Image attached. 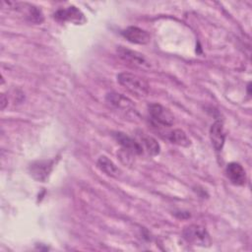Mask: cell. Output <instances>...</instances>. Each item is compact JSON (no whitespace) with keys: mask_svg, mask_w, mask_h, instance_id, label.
Listing matches in <instances>:
<instances>
[{"mask_svg":"<svg viewBox=\"0 0 252 252\" xmlns=\"http://www.w3.org/2000/svg\"><path fill=\"white\" fill-rule=\"evenodd\" d=\"M225 173L227 178L234 185H243L246 182V172L238 162H229L226 165Z\"/></svg>","mask_w":252,"mask_h":252,"instance_id":"cell-8","label":"cell"},{"mask_svg":"<svg viewBox=\"0 0 252 252\" xmlns=\"http://www.w3.org/2000/svg\"><path fill=\"white\" fill-rule=\"evenodd\" d=\"M96 166L100 171L111 177H116L119 173V169L115 165V163L105 156H101L98 158L96 161Z\"/></svg>","mask_w":252,"mask_h":252,"instance_id":"cell-12","label":"cell"},{"mask_svg":"<svg viewBox=\"0 0 252 252\" xmlns=\"http://www.w3.org/2000/svg\"><path fill=\"white\" fill-rule=\"evenodd\" d=\"M183 238L190 244L209 247L212 243L210 234L206 228L199 224H190L184 227L182 231Z\"/></svg>","mask_w":252,"mask_h":252,"instance_id":"cell-2","label":"cell"},{"mask_svg":"<svg viewBox=\"0 0 252 252\" xmlns=\"http://www.w3.org/2000/svg\"><path fill=\"white\" fill-rule=\"evenodd\" d=\"M106 101L112 105L113 107L119 108V109H123V110H128L130 108H133V103L132 101L122 95L121 94H117V93H108L105 96Z\"/></svg>","mask_w":252,"mask_h":252,"instance_id":"cell-11","label":"cell"},{"mask_svg":"<svg viewBox=\"0 0 252 252\" xmlns=\"http://www.w3.org/2000/svg\"><path fill=\"white\" fill-rule=\"evenodd\" d=\"M24 10H26V17L32 23L40 24L43 21V14L40 9L33 5L29 4H22Z\"/></svg>","mask_w":252,"mask_h":252,"instance_id":"cell-15","label":"cell"},{"mask_svg":"<svg viewBox=\"0 0 252 252\" xmlns=\"http://www.w3.org/2000/svg\"><path fill=\"white\" fill-rule=\"evenodd\" d=\"M54 18L60 22H71L74 24H83L86 22L84 14L75 6L58 9L54 13Z\"/></svg>","mask_w":252,"mask_h":252,"instance_id":"cell-5","label":"cell"},{"mask_svg":"<svg viewBox=\"0 0 252 252\" xmlns=\"http://www.w3.org/2000/svg\"><path fill=\"white\" fill-rule=\"evenodd\" d=\"M210 138H211V141H212V144H213L215 150L221 151L223 144H224V139H225L222 122L218 120L213 123V125L211 126V129H210Z\"/></svg>","mask_w":252,"mask_h":252,"instance_id":"cell-10","label":"cell"},{"mask_svg":"<svg viewBox=\"0 0 252 252\" xmlns=\"http://www.w3.org/2000/svg\"><path fill=\"white\" fill-rule=\"evenodd\" d=\"M54 159H45V160H36L31 163L29 166V170L31 175L37 181L44 182L50 172L52 171L54 165Z\"/></svg>","mask_w":252,"mask_h":252,"instance_id":"cell-4","label":"cell"},{"mask_svg":"<svg viewBox=\"0 0 252 252\" xmlns=\"http://www.w3.org/2000/svg\"><path fill=\"white\" fill-rule=\"evenodd\" d=\"M113 137L117 141V143L120 144L128 152L136 155H141L143 153L142 145L136 140L127 136L126 134L122 132H116L113 134Z\"/></svg>","mask_w":252,"mask_h":252,"instance_id":"cell-9","label":"cell"},{"mask_svg":"<svg viewBox=\"0 0 252 252\" xmlns=\"http://www.w3.org/2000/svg\"><path fill=\"white\" fill-rule=\"evenodd\" d=\"M148 113L150 119L155 125L171 126L174 122L173 114L159 103H152L148 106Z\"/></svg>","mask_w":252,"mask_h":252,"instance_id":"cell-3","label":"cell"},{"mask_svg":"<svg viewBox=\"0 0 252 252\" xmlns=\"http://www.w3.org/2000/svg\"><path fill=\"white\" fill-rule=\"evenodd\" d=\"M140 138H141L142 144L144 145V148L146 149V151L150 155L157 156V155L159 154L160 147H159V144L158 143V141L155 138H153L152 136L146 135L144 133H141Z\"/></svg>","mask_w":252,"mask_h":252,"instance_id":"cell-14","label":"cell"},{"mask_svg":"<svg viewBox=\"0 0 252 252\" xmlns=\"http://www.w3.org/2000/svg\"><path fill=\"white\" fill-rule=\"evenodd\" d=\"M117 82L128 92L139 97L146 96L150 91V86L148 82L142 77L133 73H119L117 75Z\"/></svg>","mask_w":252,"mask_h":252,"instance_id":"cell-1","label":"cell"},{"mask_svg":"<svg viewBox=\"0 0 252 252\" xmlns=\"http://www.w3.org/2000/svg\"><path fill=\"white\" fill-rule=\"evenodd\" d=\"M121 33L128 41L136 44H147L151 39L148 32L134 26L126 28Z\"/></svg>","mask_w":252,"mask_h":252,"instance_id":"cell-6","label":"cell"},{"mask_svg":"<svg viewBox=\"0 0 252 252\" xmlns=\"http://www.w3.org/2000/svg\"><path fill=\"white\" fill-rule=\"evenodd\" d=\"M7 102H8V99H6L5 94H2V95H1V108H2V109H4V108H5V106H6Z\"/></svg>","mask_w":252,"mask_h":252,"instance_id":"cell-16","label":"cell"},{"mask_svg":"<svg viewBox=\"0 0 252 252\" xmlns=\"http://www.w3.org/2000/svg\"><path fill=\"white\" fill-rule=\"evenodd\" d=\"M117 53L120 56V58H122L124 61H126L134 66L142 67V68L149 67V63L147 62L146 58L137 51L128 49L124 46H118Z\"/></svg>","mask_w":252,"mask_h":252,"instance_id":"cell-7","label":"cell"},{"mask_svg":"<svg viewBox=\"0 0 252 252\" xmlns=\"http://www.w3.org/2000/svg\"><path fill=\"white\" fill-rule=\"evenodd\" d=\"M166 138L172 144L181 146V147H188L190 146V140L187 137L186 133L181 129H174L167 133Z\"/></svg>","mask_w":252,"mask_h":252,"instance_id":"cell-13","label":"cell"}]
</instances>
